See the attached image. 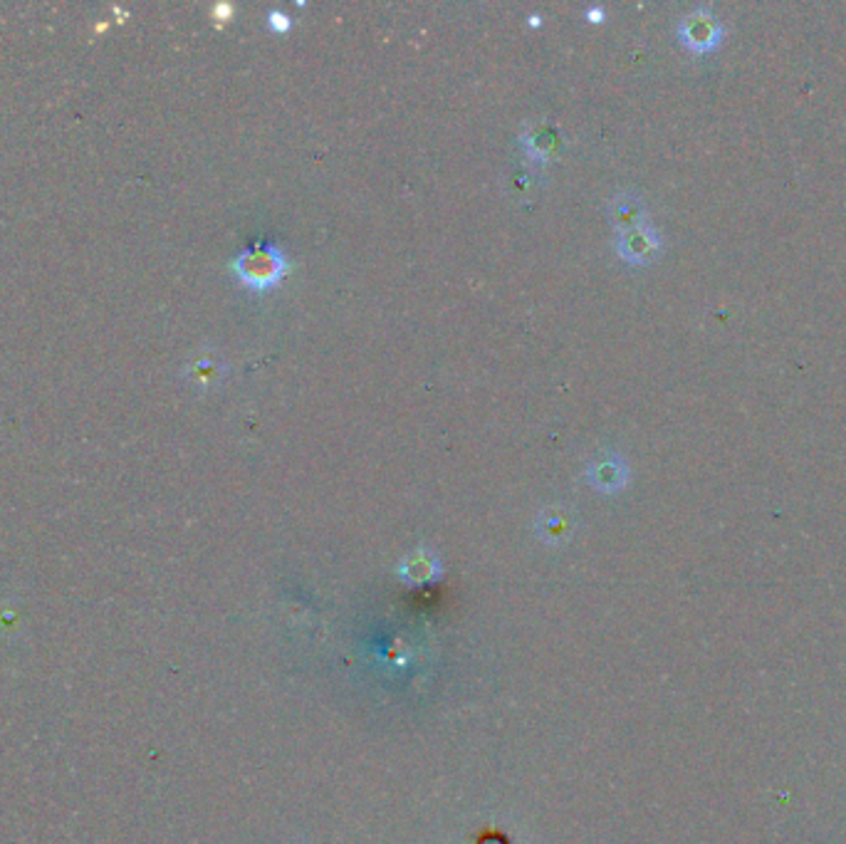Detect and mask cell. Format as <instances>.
<instances>
[{"instance_id": "obj_3", "label": "cell", "mask_w": 846, "mask_h": 844, "mask_svg": "<svg viewBox=\"0 0 846 844\" xmlns=\"http://www.w3.org/2000/svg\"><path fill=\"white\" fill-rule=\"evenodd\" d=\"M661 248H664V236L654 226V223H641V226L619 233L614 241L617 256L629 263V266H649L658 258Z\"/></svg>"}, {"instance_id": "obj_5", "label": "cell", "mask_w": 846, "mask_h": 844, "mask_svg": "<svg viewBox=\"0 0 846 844\" xmlns=\"http://www.w3.org/2000/svg\"><path fill=\"white\" fill-rule=\"evenodd\" d=\"M585 481L599 493H619L631 481V469L624 456L617 451H604L595 456L585 469Z\"/></svg>"}, {"instance_id": "obj_11", "label": "cell", "mask_w": 846, "mask_h": 844, "mask_svg": "<svg viewBox=\"0 0 846 844\" xmlns=\"http://www.w3.org/2000/svg\"><path fill=\"white\" fill-rule=\"evenodd\" d=\"M535 179H537V177L529 174L527 169H517L515 174L510 177V181H513V186H515V193H520V191L527 193V191H529V186L535 184Z\"/></svg>"}, {"instance_id": "obj_1", "label": "cell", "mask_w": 846, "mask_h": 844, "mask_svg": "<svg viewBox=\"0 0 846 844\" xmlns=\"http://www.w3.org/2000/svg\"><path fill=\"white\" fill-rule=\"evenodd\" d=\"M231 268L246 288L255 292L272 290L290 270V260L285 256V250L272 241H258L250 248L238 253L233 258Z\"/></svg>"}, {"instance_id": "obj_6", "label": "cell", "mask_w": 846, "mask_h": 844, "mask_svg": "<svg viewBox=\"0 0 846 844\" xmlns=\"http://www.w3.org/2000/svg\"><path fill=\"white\" fill-rule=\"evenodd\" d=\"M649 209H646V199L641 196L634 189H624L611 196L609 206H607V218L611 226H614L617 236L624 231H631L646 223L649 218Z\"/></svg>"}, {"instance_id": "obj_4", "label": "cell", "mask_w": 846, "mask_h": 844, "mask_svg": "<svg viewBox=\"0 0 846 844\" xmlns=\"http://www.w3.org/2000/svg\"><path fill=\"white\" fill-rule=\"evenodd\" d=\"M520 147H523L525 157L535 161V164H549V161H555L563 154L565 135L555 121H527L525 129L520 131Z\"/></svg>"}, {"instance_id": "obj_7", "label": "cell", "mask_w": 846, "mask_h": 844, "mask_svg": "<svg viewBox=\"0 0 846 844\" xmlns=\"http://www.w3.org/2000/svg\"><path fill=\"white\" fill-rule=\"evenodd\" d=\"M575 527V517L567 505H549L537 515V533L547 543H563Z\"/></svg>"}, {"instance_id": "obj_12", "label": "cell", "mask_w": 846, "mask_h": 844, "mask_svg": "<svg viewBox=\"0 0 846 844\" xmlns=\"http://www.w3.org/2000/svg\"><path fill=\"white\" fill-rule=\"evenodd\" d=\"M585 18L589 20V23H604L607 10L601 8V6H589V8L585 10Z\"/></svg>"}, {"instance_id": "obj_8", "label": "cell", "mask_w": 846, "mask_h": 844, "mask_svg": "<svg viewBox=\"0 0 846 844\" xmlns=\"http://www.w3.org/2000/svg\"><path fill=\"white\" fill-rule=\"evenodd\" d=\"M438 573V560L428 551H416L406 557L401 565V577L409 579L411 585L428 583Z\"/></svg>"}, {"instance_id": "obj_13", "label": "cell", "mask_w": 846, "mask_h": 844, "mask_svg": "<svg viewBox=\"0 0 846 844\" xmlns=\"http://www.w3.org/2000/svg\"><path fill=\"white\" fill-rule=\"evenodd\" d=\"M539 23H543V20H539V15H533V18H529V25H539Z\"/></svg>"}, {"instance_id": "obj_10", "label": "cell", "mask_w": 846, "mask_h": 844, "mask_svg": "<svg viewBox=\"0 0 846 844\" xmlns=\"http://www.w3.org/2000/svg\"><path fill=\"white\" fill-rule=\"evenodd\" d=\"M268 25L272 30H278V33H288V30L292 28V18L285 13V10H270V13H268Z\"/></svg>"}, {"instance_id": "obj_2", "label": "cell", "mask_w": 846, "mask_h": 844, "mask_svg": "<svg viewBox=\"0 0 846 844\" xmlns=\"http://www.w3.org/2000/svg\"><path fill=\"white\" fill-rule=\"evenodd\" d=\"M676 33L683 47L696 55H706L722 43L728 28L710 6H696L686 15H681Z\"/></svg>"}, {"instance_id": "obj_9", "label": "cell", "mask_w": 846, "mask_h": 844, "mask_svg": "<svg viewBox=\"0 0 846 844\" xmlns=\"http://www.w3.org/2000/svg\"><path fill=\"white\" fill-rule=\"evenodd\" d=\"M223 372H226V364L218 357V354H206V357H199L191 364V380H196L201 386H211L223 380Z\"/></svg>"}]
</instances>
